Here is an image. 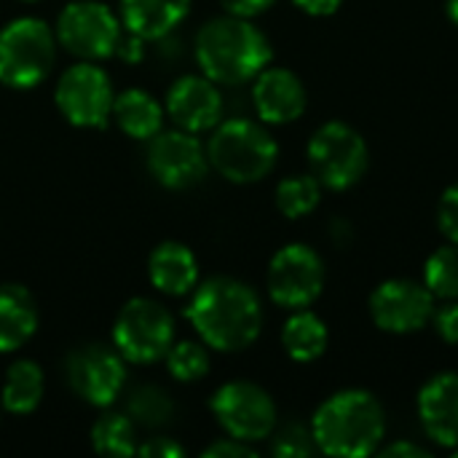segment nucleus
<instances>
[{
	"mask_svg": "<svg viewBox=\"0 0 458 458\" xmlns=\"http://www.w3.org/2000/svg\"><path fill=\"white\" fill-rule=\"evenodd\" d=\"M185 317L209 349L225 354L250 349L263 330L260 295L233 276H212L196 284Z\"/></svg>",
	"mask_w": 458,
	"mask_h": 458,
	"instance_id": "f257e3e1",
	"label": "nucleus"
},
{
	"mask_svg": "<svg viewBox=\"0 0 458 458\" xmlns=\"http://www.w3.org/2000/svg\"><path fill=\"white\" fill-rule=\"evenodd\" d=\"M311 435L325 456L365 458L386 437V411L368 389H341L311 416Z\"/></svg>",
	"mask_w": 458,
	"mask_h": 458,
	"instance_id": "f03ea898",
	"label": "nucleus"
},
{
	"mask_svg": "<svg viewBox=\"0 0 458 458\" xmlns=\"http://www.w3.org/2000/svg\"><path fill=\"white\" fill-rule=\"evenodd\" d=\"M196 62L207 78L223 86L255 81L271 62V43L247 16L209 19L196 35Z\"/></svg>",
	"mask_w": 458,
	"mask_h": 458,
	"instance_id": "7ed1b4c3",
	"label": "nucleus"
},
{
	"mask_svg": "<svg viewBox=\"0 0 458 458\" xmlns=\"http://www.w3.org/2000/svg\"><path fill=\"white\" fill-rule=\"evenodd\" d=\"M209 166L228 182L250 185L268 177L279 158V145L271 131L250 118L220 121L207 142Z\"/></svg>",
	"mask_w": 458,
	"mask_h": 458,
	"instance_id": "20e7f679",
	"label": "nucleus"
},
{
	"mask_svg": "<svg viewBox=\"0 0 458 458\" xmlns=\"http://www.w3.org/2000/svg\"><path fill=\"white\" fill-rule=\"evenodd\" d=\"M306 156L311 174L322 182V188L338 193L354 188L370 166V150L365 137L344 121L322 123L311 134Z\"/></svg>",
	"mask_w": 458,
	"mask_h": 458,
	"instance_id": "39448f33",
	"label": "nucleus"
},
{
	"mask_svg": "<svg viewBox=\"0 0 458 458\" xmlns=\"http://www.w3.org/2000/svg\"><path fill=\"white\" fill-rule=\"evenodd\" d=\"M56 56L54 30L35 16H21L0 30V83L8 89L38 86Z\"/></svg>",
	"mask_w": 458,
	"mask_h": 458,
	"instance_id": "423d86ee",
	"label": "nucleus"
},
{
	"mask_svg": "<svg viewBox=\"0 0 458 458\" xmlns=\"http://www.w3.org/2000/svg\"><path fill=\"white\" fill-rule=\"evenodd\" d=\"M113 344L134 365L158 362L174 344V317L158 301L131 298L115 317Z\"/></svg>",
	"mask_w": 458,
	"mask_h": 458,
	"instance_id": "0eeeda50",
	"label": "nucleus"
},
{
	"mask_svg": "<svg viewBox=\"0 0 458 458\" xmlns=\"http://www.w3.org/2000/svg\"><path fill=\"white\" fill-rule=\"evenodd\" d=\"M212 413L220 429L242 443H263L274 435L279 413L274 397L252 381H228L212 397Z\"/></svg>",
	"mask_w": 458,
	"mask_h": 458,
	"instance_id": "6e6552de",
	"label": "nucleus"
},
{
	"mask_svg": "<svg viewBox=\"0 0 458 458\" xmlns=\"http://www.w3.org/2000/svg\"><path fill=\"white\" fill-rule=\"evenodd\" d=\"M121 30L123 24L110 11V5L99 0H72L59 13L54 35L67 54L83 62H97L115 54Z\"/></svg>",
	"mask_w": 458,
	"mask_h": 458,
	"instance_id": "1a4fd4ad",
	"label": "nucleus"
},
{
	"mask_svg": "<svg viewBox=\"0 0 458 458\" xmlns=\"http://www.w3.org/2000/svg\"><path fill=\"white\" fill-rule=\"evenodd\" d=\"M268 295L282 309H309L325 290V260L322 255L301 242L284 244L268 263Z\"/></svg>",
	"mask_w": 458,
	"mask_h": 458,
	"instance_id": "9d476101",
	"label": "nucleus"
},
{
	"mask_svg": "<svg viewBox=\"0 0 458 458\" xmlns=\"http://www.w3.org/2000/svg\"><path fill=\"white\" fill-rule=\"evenodd\" d=\"M59 113L81 129H102L113 113V83L94 62L67 67L54 91Z\"/></svg>",
	"mask_w": 458,
	"mask_h": 458,
	"instance_id": "9b49d317",
	"label": "nucleus"
},
{
	"mask_svg": "<svg viewBox=\"0 0 458 458\" xmlns=\"http://www.w3.org/2000/svg\"><path fill=\"white\" fill-rule=\"evenodd\" d=\"M368 309L378 330L389 335H411L432 322L437 298L429 293L424 282L400 276V279L381 282L370 293Z\"/></svg>",
	"mask_w": 458,
	"mask_h": 458,
	"instance_id": "f8f14e48",
	"label": "nucleus"
},
{
	"mask_svg": "<svg viewBox=\"0 0 458 458\" xmlns=\"http://www.w3.org/2000/svg\"><path fill=\"white\" fill-rule=\"evenodd\" d=\"M64 378L70 389L94 408H107L118 400L126 384V368L118 349L105 344H86L67 354Z\"/></svg>",
	"mask_w": 458,
	"mask_h": 458,
	"instance_id": "ddd939ff",
	"label": "nucleus"
},
{
	"mask_svg": "<svg viewBox=\"0 0 458 458\" xmlns=\"http://www.w3.org/2000/svg\"><path fill=\"white\" fill-rule=\"evenodd\" d=\"M148 169L150 174L172 191H185L199 185L209 172L207 148L193 131L169 129L148 140Z\"/></svg>",
	"mask_w": 458,
	"mask_h": 458,
	"instance_id": "4468645a",
	"label": "nucleus"
},
{
	"mask_svg": "<svg viewBox=\"0 0 458 458\" xmlns=\"http://www.w3.org/2000/svg\"><path fill=\"white\" fill-rule=\"evenodd\" d=\"M166 113L185 131H209L223 118V94L207 75H182L166 91Z\"/></svg>",
	"mask_w": 458,
	"mask_h": 458,
	"instance_id": "2eb2a0df",
	"label": "nucleus"
},
{
	"mask_svg": "<svg viewBox=\"0 0 458 458\" xmlns=\"http://www.w3.org/2000/svg\"><path fill=\"white\" fill-rule=\"evenodd\" d=\"M252 105L263 123L284 126L306 113L309 94L303 81L287 67H266L252 86Z\"/></svg>",
	"mask_w": 458,
	"mask_h": 458,
	"instance_id": "dca6fc26",
	"label": "nucleus"
},
{
	"mask_svg": "<svg viewBox=\"0 0 458 458\" xmlns=\"http://www.w3.org/2000/svg\"><path fill=\"white\" fill-rule=\"evenodd\" d=\"M424 435L440 448H458V373L445 370L432 376L416 400Z\"/></svg>",
	"mask_w": 458,
	"mask_h": 458,
	"instance_id": "f3484780",
	"label": "nucleus"
},
{
	"mask_svg": "<svg viewBox=\"0 0 458 458\" xmlns=\"http://www.w3.org/2000/svg\"><path fill=\"white\" fill-rule=\"evenodd\" d=\"M148 276L153 287L164 295L180 298L199 284V260L180 242H161L148 260Z\"/></svg>",
	"mask_w": 458,
	"mask_h": 458,
	"instance_id": "a211bd4d",
	"label": "nucleus"
},
{
	"mask_svg": "<svg viewBox=\"0 0 458 458\" xmlns=\"http://www.w3.org/2000/svg\"><path fill=\"white\" fill-rule=\"evenodd\" d=\"M188 11L191 0H121V24L145 40H161L177 30Z\"/></svg>",
	"mask_w": 458,
	"mask_h": 458,
	"instance_id": "6ab92c4d",
	"label": "nucleus"
},
{
	"mask_svg": "<svg viewBox=\"0 0 458 458\" xmlns=\"http://www.w3.org/2000/svg\"><path fill=\"white\" fill-rule=\"evenodd\" d=\"M38 330V306L27 287L0 284V352L21 349Z\"/></svg>",
	"mask_w": 458,
	"mask_h": 458,
	"instance_id": "aec40b11",
	"label": "nucleus"
},
{
	"mask_svg": "<svg viewBox=\"0 0 458 458\" xmlns=\"http://www.w3.org/2000/svg\"><path fill=\"white\" fill-rule=\"evenodd\" d=\"M330 344V330L322 317L309 309H295L282 327V346L290 360L306 365L317 362Z\"/></svg>",
	"mask_w": 458,
	"mask_h": 458,
	"instance_id": "412c9836",
	"label": "nucleus"
},
{
	"mask_svg": "<svg viewBox=\"0 0 458 458\" xmlns=\"http://www.w3.org/2000/svg\"><path fill=\"white\" fill-rule=\"evenodd\" d=\"M118 129L134 140H150L164 126V107L142 89H126L113 99V113Z\"/></svg>",
	"mask_w": 458,
	"mask_h": 458,
	"instance_id": "4be33fe9",
	"label": "nucleus"
},
{
	"mask_svg": "<svg viewBox=\"0 0 458 458\" xmlns=\"http://www.w3.org/2000/svg\"><path fill=\"white\" fill-rule=\"evenodd\" d=\"M43 389H46V381H43V370L38 368V362L19 360L5 373L3 392H0L3 408L13 416H27L40 405Z\"/></svg>",
	"mask_w": 458,
	"mask_h": 458,
	"instance_id": "5701e85b",
	"label": "nucleus"
},
{
	"mask_svg": "<svg viewBox=\"0 0 458 458\" xmlns=\"http://www.w3.org/2000/svg\"><path fill=\"white\" fill-rule=\"evenodd\" d=\"M91 445L99 456L129 458L137 454L134 421L126 413H105L91 427Z\"/></svg>",
	"mask_w": 458,
	"mask_h": 458,
	"instance_id": "b1692460",
	"label": "nucleus"
},
{
	"mask_svg": "<svg viewBox=\"0 0 458 458\" xmlns=\"http://www.w3.org/2000/svg\"><path fill=\"white\" fill-rule=\"evenodd\" d=\"M322 182L309 172V174H290L276 185V209L290 217V220H301L306 215H311L319 201H322Z\"/></svg>",
	"mask_w": 458,
	"mask_h": 458,
	"instance_id": "393cba45",
	"label": "nucleus"
},
{
	"mask_svg": "<svg viewBox=\"0 0 458 458\" xmlns=\"http://www.w3.org/2000/svg\"><path fill=\"white\" fill-rule=\"evenodd\" d=\"M437 301H458V244L437 247L424 263V279Z\"/></svg>",
	"mask_w": 458,
	"mask_h": 458,
	"instance_id": "a878e982",
	"label": "nucleus"
},
{
	"mask_svg": "<svg viewBox=\"0 0 458 458\" xmlns=\"http://www.w3.org/2000/svg\"><path fill=\"white\" fill-rule=\"evenodd\" d=\"M126 416L134 421V427L158 429L166 427L174 416V403L161 386H137L126 403Z\"/></svg>",
	"mask_w": 458,
	"mask_h": 458,
	"instance_id": "bb28decb",
	"label": "nucleus"
},
{
	"mask_svg": "<svg viewBox=\"0 0 458 458\" xmlns=\"http://www.w3.org/2000/svg\"><path fill=\"white\" fill-rule=\"evenodd\" d=\"M166 368L172 373V378L182 381V384H193L201 381L209 373V346L204 341H180L172 344V349L166 352Z\"/></svg>",
	"mask_w": 458,
	"mask_h": 458,
	"instance_id": "cd10ccee",
	"label": "nucleus"
},
{
	"mask_svg": "<svg viewBox=\"0 0 458 458\" xmlns=\"http://www.w3.org/2000/svg\"><path fill=\"white\" fill-rule=\"evenodd\" d=\"M274 443H271V454L276 458H309L317 454V443L311 435V427H303L298 421L284 424L279 432L274 429Z\"/></svg>",
	"mask_w": 458,
	"mask_h": 458,
	"instance_id": "c85d7f7f",
	"label": "nucleus"
},
{
	"mask_svg": "<svg viewBox=\"0 0 458 458\" xmlns=\"http://www.w3.org/2000/svg\"><path fill=\"white\" fill-rule=\"evenodd\" d=\"M437 228L448 242L458 244V182L448 185L437 201Z\"/></svg>",
	"mask_w": 458,
	"mask_h": 458,
	"instance_id": "c756f323",
	"label": "nucleus"
},
{
	"mask_svg": "<svg viewBox=\"0 0 458 458\" xmlns=\"http://www.w3.org/2000/svg\"><path fill=\"white\" fill-rule=\"evenodd\" d=\"M429 325L448 346H458V301H445L437 306Z\"/></svg>",
	"mask_w": 458,
	"mask_h": 458,
	"instance_id": "7c9ffc66",
	"label": "nucleus"
},
{
	"mask_svg": "<svg viewBox=\"0 0 458 458\" xmlns=\"http://www.w3.org/2000/svg\"><path fill=\"white\" fill-rule=\"evenodd\" d=\"M201 456L204 458H255L258 456V451H255L250 443H242V440L225 437V440L212 443Z\"/></svg>",
	"mask_w": 458,
	"mask_h": 458,
	"instance_id": "2f4dec72",
	"label": "nucleus"
},
{
	"mask_svg": "<svg viewBox=\"0 0 458 458\" xmlns=\"http://www.w3.org/2000/svg\"><path fill=\"white\" fill-rule=\"evenodd\" d=\"M137 456L142 458H182L185 448L172 437H153L142 445H137Z\"/></svg>",
	"mask_w": 458,
	"mask_h": 458,
	"instance_id": "473e14b6",
	"label": "nucleus"
},
{
	"mask_svg": "<svg viewBox=\"0 0 458 458\" xmlns=\"http://www.w3.org/2000/svg\"><path fill=\"white\" fill-rule=\"evenodd\" d=\"M113 56H118V59L126 62V64L142 62V56H145V38H140V35H134V32H129V30H126V35L121 32Z\"/></svg>",
	"mask_w": 458,
	"mask_h": 458,
	"instance_id": "72a5a7b5",
	"label": "nucleus"
},
{
	"mask_svg": "<svg viewBox=\"0 0 458 458\" xmlns=\"http://www.w3.org/2000/svg\"><path fill=\"white\" fill-rule=\"evenodd\" d=\"M276 0H220V5L228 11V13H236V16H258L263 11H268Z\"/></svg>",
	"mask_w": 458,
	"mask_h": 458,
	"instance_id": "f704fd0d",
	"label": "nucleus"
},
{
	"mask_svg": "<svg viewBox=\"0 0 458 458\" xmlns=\"http://www.w3.org/2000/svg\"><path fill=\"white\" fill-rule=\"evenodd\" d=\"M378 454L386 458H429L432 454L419 445V443H411V440H397V443H389L384 448H378Z\"/></svg>",
	"mask_w": 458,
	"mask_h": 458,
	"instance_id": "c9c22d12",
	"label": "nucleus"
},
{
	"mask_svg": "<svg viewBox=\"0 0 458 458\" xmlns=\"http://www.w3.org/2000/svg\"><path fill=\"white\" fill-rule=\"evenodd\" d=\"M303 13H309V16H317V19H322V16H333L341 5H344V0H293Z\"/></svg>",
	"mask_w": 458,
	"mask_h": 458,
	"instance_id": "e433bc0d",
	"label": "nucleus"
},
{
	"mask_svg": "<svg viewBox=\"0 0 458 458\" xmlns=\"http://www.w3.org/2000/svg\"><path fill=\"white\" fill-rule=\"evenodd\" d=\"M445 11H448V19L458 27V0H448L445 3Z\"/></svg>",
	"mask_w": 458,
	"mask_h": 458,
	"instance_id": "4c0bfd02",
	"label": "nucleus"
},
{
	"mask_svg": "<svg viewBox=\"0 0 458 458\" xmlns=\"http://www.w3.org/2000/svg\"><path fill=\"white\" fill-rule=\"evenodd\" d=\"M454 456H456V458H458V448H454Z\"/></svg>",
	"mask_w": 458,
	"mask_h": 458,
	"instance_id": "58836bf2",
	"label": "nucleus"
},
{
	"mask_svg": "<svg viewBox=\"0 0 458 458\" xmlns=\"http://www.w3.org/2000/svg\"><path fill=\"white\" fill-rule=\"evenodd\" d=\"M24 3H35V0H24Z\"/></svg>",
	"mask_w": 458,
	"mask_h": 458,
	"instance_id": "ea45409f",
	"label": "nucleus"
}]
</instances>
